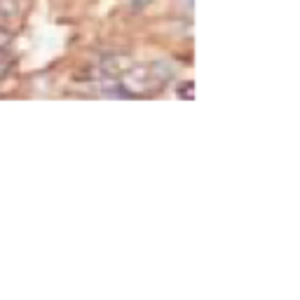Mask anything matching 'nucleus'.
Masks as SVG:
<instances>
[{
  "mask_svg": "<svg viewBox=\"0 0 300 300\" xmlns=\"http://www.w3.org/2000/svg\"><path fill=\"white\" fill-rule=\"evenodd\" d=\"M17 0H0V17H5V19H12L14 14H17Z\"/></svg>",
  "mask_w": 300,
  "mask_h": 300,
  "instance_id": "nucleus-1",
  "label": "nucleus"
},
{
  "mask_svg": "<svg viewBox=\"0 0 300 300\" xmlns=\"http://www.w3.org/2000/svg\"><path fill=\"white\" fill-rule=\"evenodd\" d=\"M10 40H12V35H10V31H5V28H0V52L10 45Z\"/></svg>",
  "mask_w": 300,
  "mask_h": 300,
  "instance_id": "nucleus-2",
  "label": "nucleus"
}]
</instances>
